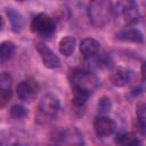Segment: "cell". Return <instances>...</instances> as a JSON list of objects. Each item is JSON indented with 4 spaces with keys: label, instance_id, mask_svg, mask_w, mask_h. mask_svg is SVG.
<instances>
[{
    "label": "cell",
    "instance_id": "6da1fadb",
    "mask_svg": "<svg viewBox=\"0 0 146 146\" xmlns=\"http://www.w3.org/2000/svg\"><path fill=\"white\" fill-rule=\"evenodd\" d=\"M87 13H88V17L94 26L103 27L110 22L112 15H114L113 3L110 1H106V0L92 1L89 3Z\"/></svg>",
    "mask_w": 146,
    "mask_h": 146
},
{
    "label": "cell",
    "instance_id": "7a4b0ae2",
    "mask_svg": "<svg viewBox=\"0 0 146 146\" xmlns=\"http://www.w3.org/2000/svg\"><path fill=\"white\" fill-rule=\"evenodd\" d=\"M68 80L71 82L72 89H80L86 90L88 92H92L97 86H98V79L95 74L91 72L81 70V68H74L68 74Z\"/></svg>",
    "mask_w": 146,
    "mask_h": 146
},
{
    "label": "cell",
    "instance_id": "3957f363",
    "mask_svg": "<svg viewBox=\"0 0 146 146\" xmlns=\"http://www.w3.org/2000/svg\"><path fill=\"white\" fill-rule=\"evenodd\" d=\"M31 30L39 36L49 39L52 36V34L56 31V23L49 15L44 13H40L32 19Z\"/></svg>",
    "mask_w": 146,
    "mask_h": 146
},
{
    "label": "cell",
    "instance_id": "277c9868",
    "mask_svg": "<svg viewBox=\"0 0 146 146\" xmlns=\"http://www.w3.org/2000/svg\"><path fill=\"white\" fill-rule=\"evenodd\" d=\"M113 13L114 15H122L128 25L136 24L140 18V13L135 1H119L113 3Z\"/></svg>",
    "mask_w": 146,
    "mask_h": 146
},
{
    "label": "cell",
    "instance_id": "5b68a950",
    "mask_svg": "<svg viewBox=\"0 0 146 146\" xmlns=\"http://www.w3.org/2000/svg\"><path fill=\"white\" fill-rule=\"evenodd\" d=\"M38 90H39V87H38L36 81L31 78L21 81L16 87V92H17L18 98L26 103L35 99L38 95Z\"/></svg>",
    "mask_w": 146,
    "mask_h": 146
},
{
    "label": "cell",
    "instance_id": "8992f818",
    "mask_svg": "<svg viewBox=\"0 0 146 146\" xmlns=\"http://www.w3.org/2000/svg\"><path fill=\"white\" fill-rule=\"evenodd\" d=\"M60 146H83L84 138L78 128H67L63 130L57 138Z\"/></svg>",
    "mask_w": 146,
    "mask_h": 146
},
{
    "label": "cell",
    "instance_id": "52a82bcc",
    "mask_svg": "<svg viewBox=\"0 0 146 146\" xmlns=\"http://www.w3.org/2000/svg\"><path fill=\"white\" fill-rule=\"evenodd\" d=\"M35 49H36L38 54L40 55L43 65L47 68L54 70V68H58L60 66V60H59L58 56L46 43H43V42H36L35 43Z\"/></svg>",
    "mask_w": 146,
    "mask_h": 146
},
{
    "label": "cell",
    "instance_id": "ba28073f",
    "mask_svg": "<svg viewBox=\"0 0 146 146\" xmlns=\"http://www.w3.org/2000/svg\"><path fill=\"white\" fill-rule=\"evenodd\" d=\"M39 110L44 116H48V117L56 116L59 111L58 98L50 92L44 94L39 102Z\"/></svg>",
    "mask_w": 146,
    "mask_h": 146
},
{
    "label": "cell",
    "instance_id": "9c48e42d",
    "mask_svg": "<svg viewBox=\"0 0 146 146\" xmlns=\"http://www.w3.org/2000/svg\"><path fill=\"white\" fill-rule=\"evenodd\" d=\"M94 129L98 137L105 138V137H108L114 133V131L116 130V123L111 117L102 115V116H97L95 119Z\"/></svg>",
    "mask_w": 146,
    "mask_h": 146
},
{
    "label": "cell",
    "instance_id": "30bf717a",
    "mask_svg": "<svg viewBox=\"0 0 146 146\" xmlns=\"http://www.w3.org/2000/svg\"><path fill=\"white\" fill-rule=\"evenodd\" d=\"M99 49L100 44L94 38H86L80 42V51L86 58H91L98 55Z\"/></svg>",
    "mask_w": 146,
    "mask_h": 146
},
{
    "label": "cell",
    "instance_id": "8fae6325",
    "mask_svg": "<svg viewBox=\"0 0 146 146\" xmlns=\"http://www.w3.org/2000/svg\"><path fill=\"white\" fill-rule=\"evenodd\" d=\"M6 15L8 17L11 31L14 33H19L25 26V21L23 18V16L21 15V13H18L14 8H7L6 9Z\"/></svg>",
    "mask_w": 146,
    "mask_h": 146
},
{
    "label": "cell",
    "instance_id": "7c38bea8",
    "mask_svg": "<svg viewBox=\"0 0 146 146\" xmlns=\"http://www.w3.org/2000/svg\"><path fill=\"white\" fill-rule=\"evenodd\" d=\"M117 39L122 41H128V42H135V43H140L144 40L143 33L132 26H127L123 27L119 33H117Z\"/></svg>",
    "mask_w": 146,
    "mask_h": 146
},
{
    "label": "cell",
    "instance_id": "4fadbf2b",
    "mask_svg": "<svg viewBox=\"0 0 146 146\" xmlns=\"http://www.w3.org/2000/svg\"><path fill=\"white\" fill-rule=\"evenodd\" d=\"M111 82L115 87H124L127 86L131 80V73L129 70L124 67H119L114 70L111 74Z\"/></svg>",
    "mask_w": 146,
    "mask_h": 146
},
{
    "label": "cell",
    "instance_id": "5bb4252c",
    "mask_svg": "<svg viewBox=\"0 0 146 146\" xmlns=\"http://www.w3.org/2000/svg\"><path fill=\"white\" fill-rule=\"evenodd\" d=\"M75 46H76V40L72 35H66V36L62 38L60 41H59V43H58L59 51L65 57H70L74 52Z\"/></svg>",
    "mask_w": 146,
    "mask_h": 146
},
{
    "label": "cell",
    "instance_id": "9a60e30c",
    "mask_svg": "<svg viewBox=\"0 0 146 146\" xmlns=\"http://www.w3.org/2000/svg\"><path fill=\"white\" fill-rule=\"evenodd\" d=\"M136 129L146 135V104H138L136 107Z\"/></svg>",
    "mask_w": 146,
    "mask_h": 146
},
{
    "label": "cell",
    "instance_id": "2e32d148",
    "mask_svg": "<svg viewBox=\"0 0 146 146\" xmlns=\"http://www.w3.org/2000/svg\"><path fill=\"white\" fill-rule=\"evenodd\" d=\"M116 144L120 146H138L140 144L139 137L133 132H123L117 135L115 139Z\"/></svg>",
    "mask_w": 146,
    "mask_h": 146
},
{
    "label": "cell",
    "instance_id": "e0dca14e",
    "mask_svg": "<svg viewBox=\"0 0 146 146\" xmlns=\"http://www.w3.org/2000/svg\"><path fill=\"white\" fill-rule=\"evenodd\" d=\"M90 96V92L86 90H80V89H73V95H72V104L76 107L83 106L88 98Z\"/></svg>",
    "mask_w": 146,
    "mask_h": 146
},
{
    "label": "cell",
    "instance_id": "ac0fdd59",
    "mask_svg": "<svg viewBox=\"0 0 146 146\" xmlns=\"http://www.w3.org/2000/svg\"><path fill=\"white\" fill-rule=\"evenodd\" d=\"M16 50V46L14 42L11 41H5L1 43V50H0V57H1V62H6L8 59H10L13 57V55L15 54Z\"/></svg>",
    "mask_w": 146,
    "mask_h": 146
},
{
    "label": "cell",
    "instance_id": "d6986e66",
    "mask_svg": "<svg viewBox=\"0 0 146 146\" xmlns=\"http://www.w3.org/2000/svg\"><path fill=\"white\" fill-rule=\"evenodd\" d=\"M97 64L100 68H110L113 65V59L110 54L103 51L97 57Z\"/></svg>",
    "mask_w": 146,
    "mask_h": 146
},
{
    "label": "cell",
    "instance_id": "ffe728a7",
    "mask_svg": "<svg viewBox=\"0 0 146 146\" xmlns=\"http://www.w3.org/2000/svg\"><path fill=\"white\" fill-rule=\"evenodd\" d=\"M10 116L15 120H19V119H23L27 115V110L23 106V105H14L11 108H10Z\"/></svg>",
    "mask_w": 146,
    "mask_h": 146
},
{
    "label": "cell",
    "instance_id": "44dd1931",
    "mask_svg": "<svg viewBox=\"0 0 146 146\" xmlns=\"http://www.w3.org/2000/svg\"><path fill=\"white\" fill-rule=\"evenodd\" d=\"M13 84V78L9 73L2 72L0 76V90H10Z\"/></svg>",
    "mask_w": 146,
    "mask_h": 146
},
{
    "label": "cell",
    "instance_id": "7402d4cb",
    "mask_svg": "<svg viewBox=\"0 0 146 146\" xmlns=\"http://www.w3.org/2000/svg\"><path fill=\"white\" fill-rule=\"evenodd\" d=\"M98 106H99V111L102 113H108L111 111V108H112V102L107 97H102L99 99Z\"/></svg>",
    "mask_w": 146,
    "mask_h": 146
},
{
    "label": "cell",
    "instance_id": "603a6c76",
    "mask_svg": "<svg viewBox=\"0 0 146 146\" xmlns=\"http://www.w3.org/2000/svg\"><path fill=\"white\" fill-rule=\"evenodd\" d=\"M140 73H141V78H143V80L146 81V62H144V63L141 64Z\"/></svg>",
    "mask_w": 146,
    "mask_h": 146
},
{
    "label": "cell",
    "instance_id": "cb8c5ba5",
    "mask_svg": "<svg viewBox=\"0 0 146 146\" xmlns=\"http://www.w3.org/2000/svg\"><path fill=\"white\" fill-rule=\"evenodd\" d=\"M48 146H58V145H48Z\"/></svg>",
    "mask_w": 146,
    "mask_h": 146
}]
</instances>
